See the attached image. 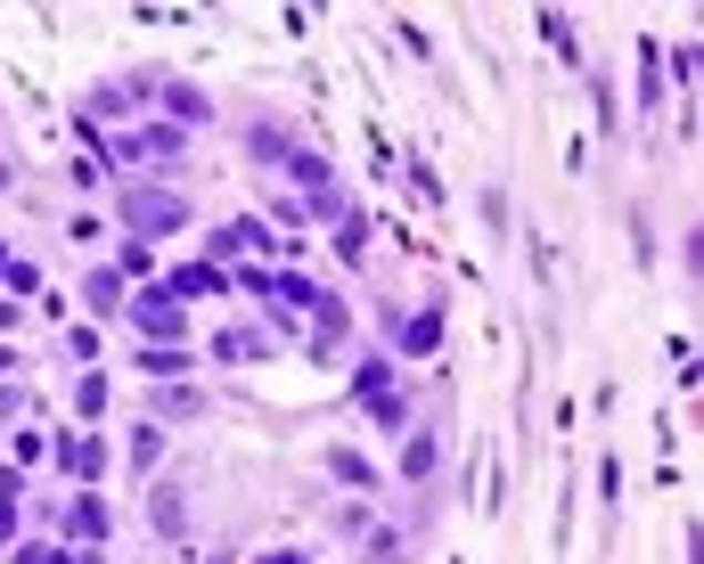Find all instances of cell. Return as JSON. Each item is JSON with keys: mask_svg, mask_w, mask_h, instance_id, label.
Returning <instances> with one entry per match:
<instances>
[{"mask_svg": "<svg viewBox=\"0 0 704 564\" xmlns=\"http://www.w3.org/2000/svg\"><path fill=\"white\" fill-rule=\"evenodd\" d=\"M115 213H123V229H139V238H173V229L189 221V197H180V188H123Z\"/></svg>", "mask_w": 704, "mask_h": 564, "instance_id": "1", "label": "cell"}, {"mask_svg": "<svg viewBox=\"0 0 704 564\" xmlns=\"http://www.w3.org/2000/svg\"><path fill=\"white\" fill-rule=\"evenodd\" d=\"M132 311H139V327H148V336H180V303L164 295V286H156V295H139Z\"/></svg>", "mask_w": 704, "mask_h": 564, "instance_id": "2", "label": "cell"}, {"mask_svg": "<svg viewBox=\"0 0 704 564\" xmlns=\"http://www.w3.org/2000/svg\"><path fill=\"white\" fill-rule=\"evenodd\" d=\"M246 246H279V238H271V229H262V221H230V229H221V238H214V262L246 254Z\"/></svg>", "mask_w": 704, "mask_h": 564, "instance_id": "3", "label": "cell"}, {"mask_svg": "<svg viewBox=\"0 0 704 564\" xmlns=\"http://www.w3.org/2000/svg\"><path fill=\"white\" fill-rule=\"evenodd\" d=\"M164 295H173V303H180V295H221V270H214V262H189V270H173V286H164Z\"/></svg>", "mask_w": 704, "mask_h": 564, "instance_id": "4", "label": "cell"}, {"mask_svg": "<svg viewBox=\"0 0 704 564\" xmlns=\"http://www.w3.org/2000/svg\"><path fill=\"white\" fill-rule=\"evenodd\" d=\"M221 361H262V352H271V336H255V327H221Z\"/></svg>", "mask_w": 704, "mask_h": 564, "instance_id": "5", "label": "cell"}, {"mask_svg": "<svg viewBox=\"0 0 704 564\" xmlns=\"http://www.w3.org/2000/svg\"><path fill=\"white\" fill-rule=\"evenodd\" d=\"M164 107H173L180 123H205V115H214V107H205V91H197V82H164Z\"/></svg>", "mask_w": 704, "mask_h": 564, "instance_id": "6", "label": "cell"}, {"mask_svg": "<svg viewBox=\"0 0 704 564\" xmlns=\"http://www.w3.org/2000/svg\"><path fill=\"white\" fill-rule=\"evenodd\" d=\"M189 524V508H180V491H156V532H180Z\"/></svg>", "mask_w": 704, "mask_h": 564, "instance_id": "7", "label": "cell"}, {"mask_svg": "<svg viewBox=\"0 0 704 564\" xmlns=\"http://www.w3.org/2000/svg\"><path fill=\"white\" fill-rule=\"evenodd\" d=\"M74 532L99 540V532H107V508H99V499H82V508H74Z\"/></svg>", "mask_w": 704, "mask_h": 564, "instance_id": "8", "label": "cell"}, {"mask_svg": "<svg viewBox=\"0 0 704 564\" xmlns=\"http://www.w3.org/2000/svg\"><path fill=\"white\" fill-rule=\"evenodd\" d=\"M91 303H99V311L123 303V279H115V270H99V279H91Z\"/></svg>", "mask_w": 704, "mask_h": 564, "instance_id": "9", "label": "cell"}, {"mask_svg": "<svg viewBox=\"0 0 704 564\" xmlns=\"http://www.w3.org/2000/svg\"><path fill=\"white\" fill-rule=\"evenodd\" d=\"M139 368H148V376H180V368H189V352H180V344H173V352H148Z\"/></svg>", "mask_w": 704, "mask_h": 564, "instance_id": "10", "label": "cell"}, {"mask_svg": "<svg viewBox=\"0 0 704 564\" xmlns=\"http://www.w3.org/2000/svg\"><path fill=\"white\" fill-rule=\"evenodd\" d=\"M66 458H74V474H99V467H107V450H99V442H66Z\"/></svg>", "mask_w": 704, "mask_h": 564, "instance_id": "11", "label": "cell"}, {"mask_svg": "<svg viewBox=\"0 0 704 564\" xmlns=\"http://www.w3.org/2000/svg\"><path fill=\"white\" fill-rule=\"evenodd\" d=\"M443 344V320H410V352H434Z\"/></svg>", "mask_w": 704, "mask_h": 564, "instance_id": "12", "label": "cell"}, {"mask_svg": "<svg viewBox=\"0 0 704 564\" xmlns=\"http://www.w3.org/2000/svg\"><path fill=\"white\" fill-rule=\"evenodd\" d=\"M262 564H303V556H262Z\"/></svg>", "mask_w": 704, "mask_h": 564, "instance_id": "13", "label": "cell"}, {"mask_svg": "<svg viewBox=\"0 0 704 564\" xmlns=\"http://www.w3.org/2000/svg\"><path fill=\"white\" fill-rule=\"evenodd\" d=\"M0 188H9V156H0Z\"/></svg>", "mask_w": 704, "mask_h": 564, "instance_id": "14", "label": "cell"}, {"mask_svg": "<svg viewBox=\"0 0 704 564\" xmlns=\"http://www.w3.org/2000/svg\"><path fill=\"white\" fill-rule=\"evenodd\" d=\"M0 270H9V262H0Z\"/></svg>", "mask_w": 704, "mask_h": 564, "instance_id": "15", "label": "cell"}]
</instances>
